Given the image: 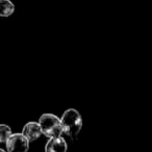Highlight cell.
Returning <instances> with one entry per match:
<instances>
[{
    "instance_id": "obj_7",
    "label": "cell",
    "mask_w": 152,
    "mask_h": 152,
    "mask_svg": "<svg viewBox=\"0 0 152 152\" xmlns=\"http://www.w3.org/2000/svg\"><path fill=\"white\" fill-rule=\"evenodd\" d=\"M13 134L9 125L0 124V143H7L9 137Z\"/></svg>"
},
{
    "instance_id": "obj_3",
    "label": "cell",
    "mask_w": 152,
    "mask_h": 152,
    "mask_svg": "<svg viewBox=\"0 0 152 152\" xmlns=\"http://www.w3.org/2000/svg\"><path fill=\"white\" fill-rule=\"evenodd\" d=\"M7 149L9 152H27L29 141L22 133H14L7 141Z\"/></svg>"
},
{
    "instance_id": "obj_2",
    "label": "cell",
    "mask_w": 152,
    "mask_h": 152,
    "mask_svg": "<svg viewBox=\"0 0 152 152\" xmlns=\"http://www.w3.org/2000/svg\"><path fill=\"white\" fill-rule=\"evenodd\" d=\"M39 124L41 126L42 133L49 139L61 137L63 132L61 119L52 114L42 115L39 119Z\"/></svg>"
},
{
    "instance_id": "obj_6",
    "label": "cell",
    "mask_w": 152,
    "mask_h": 152,
    "mask_svg": "<svg viewBox=\"0 0 152 152\" xmlns=\"http://www.w3.org/2000/svg\"><path fill=\"white\" fill-rule=\"evenodd\" d=\"M15 11V5L11 0H0V16L9 17Z\"/></svg>"
},
{
    "instance_id": "obj_5",
    "label": "cell",
    "mask_w": 152,
    "mask_h": 152,
    "mask_svg": "<svg viewBox=\"0 0 152 152\" xmlns=\"http://www.w3.org/2000/svg\"><path fill=\"white\" fill-rule=\"evenodd\" d=\"M68 146L61 137L49 139L45 146V152H67Z\"/></svg>"
},
{
    "instance_id": "obj_4",
    "label": "cell",
    "mask_w": 152,
    "mask_h": 152,
    "mask_svg": "<svg viewBox=\"0 0 152 152\" xmlns=\"http://www.w3.org/2000/svg\"><path fill=\"white\" fill-rule=\"evenodd\" d=\"M22 134L26 137L29 142L37 141L39 137H41L42 130H41V126L39 122H28L25 126L23 127L22 130Z\"/></svg>"
},
{
    "instance_id": "obj_1",
    "label": "cell",
    "mask_w": 152,
    "mask_h": 152,
    "mask_svg": "<svg viewBox=\"0 0 152 152\" xmlns=\"http://www.w3.org/2000/svg\"><path fill=\"white\" fill-rule=\"evenodd\" d=\"M63 132L68 137H74L78 134L83 128V118L80 114L74 108H69L61 118Z\"/></svg>"
},
{
    "instance_id": "obj_8",
    "label": "cell",
    "mask_w": 152,
    "mask_h": 152,
    "mask_svg": "<svg viewBox=\"0 0 152 152\" xmlns=\"http://www.w3.org/2000/svg\"><path fill=\"white\" fill-rule=\"evenodd\" d=\"M0 152H5L4 150H2V149H0Z\"/></svg>"
}]
</instances>
